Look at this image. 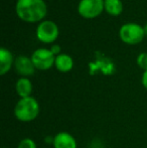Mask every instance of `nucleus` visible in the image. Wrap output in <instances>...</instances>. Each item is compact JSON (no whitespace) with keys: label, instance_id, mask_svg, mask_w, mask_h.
Returning a JSON list of instances; mask_svg holds the SVG:
<instances>
[{"label":"nucleus","instance_id":"f257e3e1","mask_svg":"<svg viewBox=\"0 0 147 148\" xmlns=\"http://www.w3.org/2000/svg\"><path fill=\"white\" fill-rule=\"evenodd\" d=\"M15 11L24 22H41L47 14V6L43 0H17Z\"/></svg>","mask_w":147,"mask_h":148},{"label":"nucleus","instance_id":"f03ea898","mask_svg":"<svg viewBox=\"0 0 147 148\" xmlns=\"http://www.w3.org/2000/svg\"><path fill=\"white\" fill-rule=\"evenodd\" d=\"M40 112V107L36 98L32 96L20 98L14 107V116L20 122H31L36 119Z\"/></svg>","mask_w":147,"mask_h":148},{"label":"nucleus","instance_id":"7ed1b4c3","mask_svg":"<svg viewBox=\"0 0 147 148\" xmlns=\"http://www.w3.org/2000/svg\"><path fill=\"white\" fill-rule=\"evenodd\" d=\"M144 29L143 26L139 25L134 22H128L120 27L119 29V37L123 42L130 45H138L143 40Z\"/></svg>","mask_w":147,"mask_h":148},{"label":"nucleus","instance_id":"20e7f679","mask_svg":"<svg viewBox=\"0 0 147 148\" xmlns=\"http://www.w3.org/2000/svg\"><path fill=\"white\" fill-rule=\"evenodd\" d=\"M105 0H81L78 12L86 19H93L100 15L105 9Z\"/></svg>","mask_w":147,"mask_h":148},{"label":"nucleus","instance_id":"39448f33","mask_svg":"<svg viewBox=\"0 0 147 148\" xmlns=\"http://www.w3.org/2000/svg\"><path fill=\"white\" fill-rule=\"evenodd\" d=\"M59 30L57 23L51 20H43L37 25L36 37L43 43H53L59 37Z\"/></svg>","mask_w":147,"mask_h":148},{"label":"nucleus","instance_id":"423d86ee","mask_svg":"<svg viewBox=\"0 0 147 148\" xmlns=\"http://www.w3.org/2000/svg\"><path fill=\"white\" fill-rule=\"evenodd\" d=\"M31 60L36 70L46 71L55 66V56L47 49H38L31 55Z\"/></svg>","mask_w":147,"mask_h":148},{"label":"nucleus","instance_id":"0eeeda50","mask_svg":"<svg viewBox=\"0 0 147 148\" xmlns=\"http://www.w3.org/2000/svg\"><path fill=\"white\" fill-rule=\"evenodd\" d=\"M13 66L16 73L20 75L21 78H28L32 76L36 70L31 58H27L25 56H19L16 58Z\"/></svg>","mask_w":147,"mask_h":148},{"label":"nucleus","instance_id":"6e6552de","mask_svg":"<svg viewBox=\"0 0 147 148\" xmlns=\"http://www.w3.org/2000/svg\"><path fill=\"white\" fill-rule=\"evenodd\" d=\"M53 145L55 148H77V141L69 132L61 131L53 137Z\"/></svg>","mask_w":147,"mask_h":148},{"label":"nucleus","instance_id":"1a4fd4ad","mask_svg":"<svg viewBox=\"0 0 147 148\" xmlns=\"http://www.w3.org/2000/svg\"><path fill=\"white\" fill-rule=\"evenodd\" d=\"M14 60H15L13 59L11 51L5 47L0 49V75L1 76H4L6 73L9 72L14 64Z\"/></svg>","mask_w":147,"mask_h":148},{"label":"nucleus","instance_id":"9d476101","mask_svg":"<svg viewBox=\"0 0 147 148\" xmlns=\"http://www.w3.org/2000/svg\"><path fill=\"white\" fill-rule=\"evenodd\" d=\"M55 66L61 73H69L74 68V60L67 53H61L55 57Z\"/></svg>","mask_w":147,"mask_h":148},{"label":"nucleus","instance_id":"9b49d317","mask_svg":"<svg viewBox=\"0 0 147 148\" xmlns=\"http://www.w3.org/2000/svg\"><path fill=\"white\" fill-rule=\"evenodd\" d=\"M32 86L31 81L28 78H20L15 84V91L20 98H27L31 96L32 93Z\"/></svg>","mask_w":147,"mask_h":148},{"label":"nucleus","instance_id":"f8f14e48","mask_svg":"<svg viewBox=\"0 0 147 148\" xmlns=\"http://www.w3.org/2000/svg\"><path fill=\"white\" fill-rule=\"evenodd\" d=\"M105 11L112 16H119L123 11V3L121 0H105Z\"/></svg>","mask_w":147,"mask_h":148},{"label":"nucleus","instance_id":"ddd939ff","mask_svg":"<svg viewBox=\"0 0 147 148\" xmlns=\"http://www.w3.org/2000/svg\"><path fill=\"white\" fill-rule=\"evenodd\" d=\"M136 62L139 66V68H141L143 71L147 70V53H141L137 57Z\"/></svg>","mask_w":147,"mask_h":148},{"label":"nucleus","instance_id":"4468645a","mask_svg":"<svg viewBox=\"0 0 147 148\" xmlns=\"http://www.w3.org/2000/svg\"><path fill=\"white\" fill-rule=\"evenodd\" d=\"M17 148H36V144L32 139L24 138L22 140H20Z\"/></svg>","mask_w":147,"mask_h":148},{"label":"nucleus","instance_id":"2eb2a0df","mask_svg":"<svg viewBox=\"0 0 147 148\" xmlns=\"http://www.w3.org/2000/svg\"><path fill=\"white\" fill-rule=\"evenodd\" d=\"M51 51L55 56V57H57V56L61 55L62 49H61V47H59V45H53V47H51Z\"/></svg>","mask_w":147,"mask_h":148},{"label":"nucleus","instance_id":"dca6fc26","mask_svg":"<svg viewBox=\"0 0 147 148\" xmlns=\"http://www.w3.org/2000/svg\"><path fill=\"white\" fill-rule=\"evenodd\" d=\"M141 84L147 90V70L144 71L143 74H142V78H141Z\"/></svg>","mask_w":147,"mask_h":148},{"label":"nucleus","instance_id":"f3484780","mask_svg":"<svg viewBox=\"0 0 147 148\" xmlns=\"http://www.w3.org/2000/svg\"><path fill=\"white\" fill-rule=\"evenodd\" d=\"M143 29H144V34H145V36H147V23H145V25L143 26Z\"/></svg>","mask_w":147,"mask_h":148}]
</instances>
